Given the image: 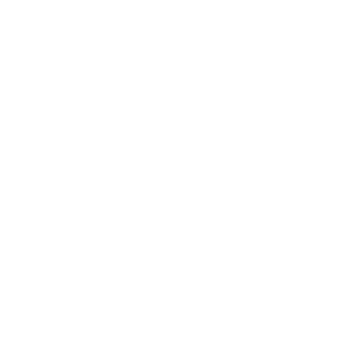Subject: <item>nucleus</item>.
<instances>
[]
</instances>
